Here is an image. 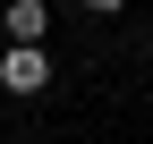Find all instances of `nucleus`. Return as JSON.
<instances>
[{
  "label": "nucleus",
  "instance_id": "f03ea898",
  "mask_svg": "<svg viewBox=\"0 0 153 144\" xmlns=\"http://www.w3.org/2000/svg\"><path fill=\"white\" fill-rule=\"evenodd\" d=\"M0 26H9V43H43L51 9H43V0H9V9H0Z\"/></svg>",
  "mask_w": 153,
  "mask_h": 144
},
{
  "label": "nucleus",
  "instance_id": "7ed1b4c3",
  "mask_svg": "<svg viewBox=\"0 0 153 144\" xmlns=\"http://www.w3.org/2000/svg\"><path fill=\"white\" fill-rule=\"evenodd\" d=\"M85 9H94V17H119V9H128V0H85Z\"/></svg>",
  "mask_w": 153,
  "mask_h": 144
},
{
  "label": "nucleus",
  "instance_id": "f257e3e1",
  "mask_svg": "<svg viewBox=\"0 0 153 144\" xmlns=\"http://www.w3.org/2000/svg\"><path fill=\"white\" fill-rule=\"evenodd\" d=\"M0 85H9V93H51V60H43V43H9Z\"/></svg>",
  "mask_w": 153,
  "mask_h": 144
}]
</instances>
